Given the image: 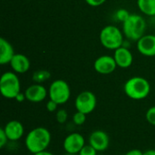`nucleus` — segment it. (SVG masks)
Instances as JSON below:
<instances>
[{
	"label": "nucleus",
	"mask_w": 155,
	"mask_h": 155,
	"mask_svg": "<svg viewBox=\"0 0 155 155\" xmlns=\"http://www.w3.org/2000/svg\"><path fill=\"white\" fill-rule=\"evenodd\" d=\"M52 140L51 133L45 127H36L32 129L25 136V145L28 152L35 154L45 151Z\"/></svg>",
	"instance_id": "obj_1"
},
{
	"label": "nucleus",
	"mask_w": 155,
	"mask_h": 155,
	"mask_svg": "<svg viewBox=\"0 0 155 155\" xmlns=\"http://www.w3.org/2000/svg\"><path fill=\"white\" fill-rule=\"evenodd\" d=\"M124 91L129 98L140 101L145 99L150 94L151 84L147 79L142 76H134L125 82Z\"/></svg>",
	"instance_id": "obj_2"
},
{
	"label": "nucleus",
	"mask_w": 155,
	"mask_h": 155,
	"mask_svg": "<svg viewBox=\"0 0 155 155\" xmlns=\"http://www.w3.org/2000/svg\"><path fill=\"white\" fill-rule=\"evenodd\" d=\"M146 22L137 14H131L129 18L123 23V33L125 37L132 41H138L145 35Z\"/></svg>",
	"instance_id": "obj_3"
},
{
	"label": "nucleus",
	"mask_w": 155,
	"mask_h": 155,
	"mask_svg": "<svg viewBox=\"0 0 155 155\" xmlns=\"http://www.w3.org/2000/svg\"><path fill=\"white\" fill-rule=\"evenodd\" d=\"M100 42L102 45L109 50H116L123 46L124 42V33L115 25H109L104 26L100 32Z\"/></svg>",
	"instance_id": "obj_4"
},
{
	"label": "nucleus",
	"mask_w": 155,
	"mask_h": 155,
	"mask_svg": "<svg viewBox=\"0 0 155 155\" xmlns=\"http://www.w3.org/2000/svg\"><path fill=\"white\" fill-rule=\"evenodd\" d=\"M0 92L6 99H15L21 92L20 80L15 72H5L0 78Z\"/></svg>",
	"instance_id": "obj_5"
},
{
	"label": "nucleus",
	"mask_w": 155,
	"mask_h": 155,
	"mask_svg": "<svg viewBox=\"0 0 155 155\" xmlns=\"http://www.w3.org/2000/svg\"><path fill=\"white\" fill-rule=\"evenodd\" d=\"M48 96L50 100L54 101L59 105L66 104L71 97V89L69 84L62 79L54 80L49 86Z\"/></svg>",
	"instance_id": "obj_6"
},
{
	"label": "nucleus",
	"mask_w": 155,
	"mask_h": 155,
	"mask_svg": "<svg viewBox=\"0 0 155 155\" xmlns=\"http://www.w3.org/2000/svg\"><path fill=\"white\" fill-rule=\"evenodd\" d=\"M74 105L77 112H81L85 114H90L96 108V96L91 91H83L76 96Z\"/></svg>",
	"instance_id": "obj_7"
},
{
	"label": "nucleus",
	"mask_w": 155,
	"mask_h": 155,
	"mask_svg": "<svg viewBox=\"0 0 155 155\" xmlns=\"http://www.w3.org/2000/svg\"><path fill=\"white\" fill-rule=\"evenodd\" d=\"M84 145L85 139L79 133H72L68 134L63 143V148L66 153L78 154Z\"/></svg>",
	"instance_id": "obj_8"
},
{
	"label": "nucleus",
	"mask_w": 155,
	"mask_h": 155,
	"mask_svg": "<svg viewBox=\"0 0 155 155\" xmlns=\"http://www.w3.org/2000/svg\"><path fill=\"white\" fill-rule=\"evenodd\" d=\"M117 67L116 62L114 56L111 55H102L99 56L94 63V70L100 74H110L115 71Z\"/></svg>",
	"instance_id": "obj_9"
},
{
	"label": "nucleus",
	"mask_w": 155,
	"mask_h": 155,
	"mask_svg": "<svg viewBox=\"0 0 155 155\" xmlns=\"http://www.w3.org/2000/svg\"><path fill=\"white\" fill-rule=\"evenodd\" d=\"M89 144L92 145L98 153L104 152L110 145V138L107 133L102 130L93 132L89 136Z\"/></svg>",
	"instance_id": "obj_10"
},
{
	"label": "nucleus",
	"mask_w": 155,
	"mask_h": 155,
	"mask_svg": "<svg viewBox=\"0 0 155 155\" xmlns=\"http://www.w3.org/2000/svg\"><path fill=\"white\" fill-rule=\"evenodd\" d=\"M26 100L31 103H41L48 95V90L41 84H34L25 91Z\"/></svg>",
	"instance_id": "obj_11"
},
{
	"label": "nucleus",
	"mask_w": 155,
	"mask_h": 155,
	"mask_svg": "<svg viewBox=\"0 0 155 155\" xmlns=\"http://www.w3.org/2000/svg\"><path fill=\"white\" fill-rule=\"evenodd\" d=\"M137 50L144 56H155L154 35H144L141 39H139L137 41Z\"/></svg>",
	"instance_id": "obj_12"
},
{
	"label": "nucleus",
	"mask_w": 155,
	"mask_h": 155,
	"mask_svg": "<svg viewBox=\"0 0 155 155\" xmlns=\"http://www.w3.org/2000/svg\"><path fill=\"white\" fill-rule=\"evenodd\" d=\"M4 131L11 142H16L20 140L24 134H25V128L21 122L17 120H11L9 121L4 127Z\"/></svg>",
	"instance_id": "obj_13"
},
{
	"label": "nucleus",
	"mask_w": 155,
	"mask_h": 155,
	"mask_svg": "<svg viewBox=\"0 0 155 155\" xmlns=\"http://www.w3.org/2000/svg\"><path fill=\"white\" fill-rule=\"evenodd\" d=\"M114 58L116 62L117 66L123 69L129 68L134 62V56L132 52L129 50V48L124 46H121L114 50Z\"/></svg>",
	"instance_id": "obj_14"
},
{
	"label": "nucleus",
	"mask_w": 155,
	"mask_h": 155,
	"mask_svg": "<svg viewBox=\"0 0 155 155\" xmlns=\"http://www.w3.org/2000/svg\"><path fill=\"white\" fill-rule=\"evenodd\" d=\"M29 58L22 54H15L10 62V66L15 74H25L30 69Z\"/></svg>",
	"instance_id": "obj_15"
},
{
	"label": "nucleus",
	"mask_w": 155,
	"mask_h": 155,
	"mask_svg": "<svg viewBox=\"0 0 155 155\" xmlns=\"http://www.w3.org/2000/svg\"><path fill=\"white\" fill-rule=\"evenodd\" d=\"M15 54V50L12 45L7 40L1 37L0 39V64L2 65L10 64Z\"/></svg>",
	"instance_id": "obj_16"
},
{
	"label": "nucleus",
	"mask_w": 155,
	"mask_h": 155,
	"mask_svg": "<svg viewBox=\"0 0 155 155\" xmlns=\"http://www.w3.org/2000/svg\"><path fill=\"white\" fill-rule=\"evenodd\" d=\"M140 11L148 16H155V0H137Z\"/></svg>",
	"instance_id": "obj_17"
},
{
	"label": "nucleus",
	"mask_w": 155,
	"mask_h": 155,
	"mask_svg": "<svg viewBox=\"0 0 155 155\" xmlns=\"http://www.w3.org/2000/svg\"><path fill=\"white\" fill-rule=\"evenodd\" d=\"M51 78V73L47 70H38L33 74L32 79L35 84H43Z\"/></svg>",
	"instance_id": "obj_18"
},
{
	"label": "nucleus",
	"mask_w": 155,
	"mask_h": 155,
	"mask_svg": "<svg viewBox=\"0 0 155 155\" xmlns=\"http://www.w3.org/2000/svg\"><path fill=\"white\" fill-rule=\"evenodd\" d=\"M68 119V113L64 109H58L55 113V120L58 124H64L67 122Z\"/></svg>",
	"instance_id": "obj_19"
},
{
	"label": "nucleus",
	"mask_w": 155,
	"mask_h": 155,
	"mask_svg": "<svg viewBox=\"0 0 155 155\" xmlns=\"http://www.w3.org/2000/svg\"><path fill=\"white\" fill-rule=\"evenodd\" d=\"M86 115L84 113H81V112H76L74 116H73V122L75 125H78V126H81L83 125L85 121H86Z\"/></svg>",
	"instance_id": "obj_20"
},
{
	"label": "nucleus",
	"mask_w": 155,
	"mask_h": 155,
	"mask_svg": "<svg viewBox=\"0 0 155 155\" xmlns=\"http://www.w3.org/2000/svg\"><path fill=\"white\" fill-rule=\"evenodd\" d=\"M130 15H131V14L128 12V10H126V9H124V8L118 9V10L116 11V13H115V18H116L118 21L122 22V23L125 22V21L129 18Z\"/></svg>",
	"instance_id": "obj_21"
},
{
	"label": "nucleus",
	"mask_w": 155,
	"mask_h": 155,
	"mask_svg": "<svg viewBox=\"0 0 155 155\" xmlns=\"http://www.w3.org/2000/svg\"><path fill=\"white\" fill-rule=\"evenodd\" d=\"M145 117L150 124L155 126V105L148 109V111L145 114Z\"/></svg>",
	"instance_id": "obj_22"
},
{
	"label": "nucleus",
	"mask_w": 155,
	"mask_h": 155,
	"mask_svg": "<svg viewBox=\"0 0 155 155\" xmlns=\"http://www.w3.org/2000/svg\"><path fill=\"white\" fill-rule=\"evenodd\" d=\"M97 151L90 144H85L81 152L78 153L79 155H97Z\"/></svg>",
	"instance_id": "obj_23"
},
{
	"label": "nucleus",
	"mask_w": 155,
	"mask_h": 155,
	"mask_svg": "<svg viewBox=\"0 0 155 155\" xmlns=\"http://www.w3.org/2000/svg\"><path fill=\"white\" fill-rule=\"evenodd\" d=\"M58 104L55 103L54 101L53 100H49L47 103H46V110L49 112V113H56L57 110H58Z\"/></svg>",
	"instance_id": "obj_24"
},
{
	"label": "nucleus",
	"mask_w": 155,
	"mask_h": 155,
	"mask_svg": "<svg viewBox=\"0 0 155 155\" xmlns=\"http://www.w3.org/2000/svg\"><path fill=\"white\" fill-rule=\"evenodd\" d=\"M8 138L4 131V128H1L0 129V148H4L7 143H8Z\"/></svg>",
	"instance_id": "obj_25"
},
{
	"label": "nucleus",
	"mask_w": 155,
	"mask_h": 155,
	"mask_svg": "<svg viewBox=\"0 0 155 155\" xmlns=\"http://www.w3.org/2000/svg\"><path fill=\"white\" fill-rule=\"evenodd\" d=\"M84 1H85L86 4L89 5L90 6L97 7V6H100V5H102L103 4H104L106 0H84Z\"/></svg>",
	"instance_id": "obj_26"
},
{
	"label": "nucleus",
	"mask_w": 155,
	"mask_h": 155,
	"mask_svg": "<svg viewBox=\"0 0 155 155\" xmlns=\"http://www.w3.org/2000/svg\"><path fill=\"white\" fill-rule=\"evenodd\" d=\"M124 155H143V152H142L139 149H133L127 152Z\"/></svg>",
	"instance_id": "obj_27"
},
{
	"label": "nucleus",
	"mask_w": 155,
	"mask_h": 155,
	"mask_svg": "<svg viewBox=\"0 0 155 155\" xmlns=\"http://www.w3.org/2000/svg\"><path fill=\"white\" fill-rule=\"evenodd\" d=\"M15 100H16V102H18V103H23L25 100H26V97H25V93L20 92V93L16 95V97H15Z\"/></svg>",
	"instance_id": "obj_28"
},
{
	"label": "nucleus",
	"mask_w": 155,
	"mask_h": 155,
	"mask_svg": "<svg viewBox=\"0 0 155 155\" xmlns=\"http://www.w3.org/2000/svg\"><path fill=\"white\" fill-rule=\"evenodd\" d=\"M33 155H54V153H52L51 152H48V151H43V152H40V153H35Z\"/></svg>",
	"instance_id": "obj_29"
},
{
	"label": "nucleus",
	"mask_w": 155,
	"mask_h": 155,
	"mask_svg": "<svg viewBox=\"0 0 155 155\" xmlns=\"http://www.w3.org/2000/svg\"><path fill=\"white\" fill-rule=\"evenodd\" d=\"M143 155H155V149H150L143 153Z\"/></svg>",
	"instance_id": "obj_30"
},
{
	"label": "nucleus",
	"mask_w": 155,
	"mask_h": 155,
	"mask_svg": "<svg viewBox=\"0 0 155 155\" xmlns=\"http://www.w3.org/2000/svg\"><path fill=\"white\" fill-rule=\"evenodd\" d=\"M64 155H79V154H74V153H65Z\"/></svg>",
	"instance_id": "obj_31"
}]
</instances>
